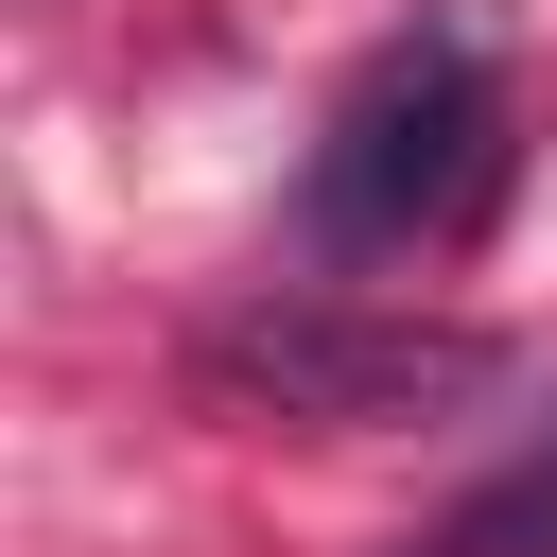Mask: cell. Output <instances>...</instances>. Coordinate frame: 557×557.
Wrapping results in <instances>:
<instances>
[{
    "label": "cell",
    "mask_w": 557,
    "mask_h": 557,
    "mask_svg": "<svg viewBox=\"0 0 557 557\" xmlns=\"http://www.w3.org/2000/svg\"><path fill=\"white\" fill-rule=\"evenodd\" d=\"M487 174H505V52L470 17H418L313 122L296 226H313V261H418V244H453L487 209Z\"/></svg>",
    "instance_id": "cell-1"
},
{
    "label": "cell",
    "mask_w": 557,
    "mask_h": 557,
    "mask_svg": "<svg viewBox=\"0 0 557 557\" xmlns=\"http://www.w3.org/2000/svg\"><path fill=\"white\" fill-rule=\"evenodd\" d=\"M400 557H557V435H540V453H505V470H487L435 540H400Z\"/></svg>",
    "instance_id": "cell-3"
},
{
    "label": "cell",
    "mask_w": 557,
    "mask_h": 557,
    "mask_svg": "<svg viewBox=\"0 0 557 557\" xmlns=\"http://www.w3.org/2000/svg\"><path fill=\"white\" fill-rule=\"evenodd\" d=\"M487 331H453V313H366V296H244V313H209V383L226 400H261V418H331V435H366V418H453V400H487Z\"/></svg>",
    "instance_id": "cell-2"
}]
</instances>
